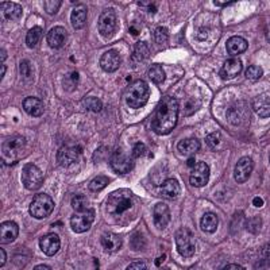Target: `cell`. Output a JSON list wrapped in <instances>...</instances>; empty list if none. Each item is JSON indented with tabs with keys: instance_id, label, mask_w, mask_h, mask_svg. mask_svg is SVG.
Masks as SVG:
<instances>
[{
	"instance_id": "obj_1",
	"label": "cell",
	"mask_w": 270,
	"mask_h": 270,
	"mask_svg": "<svg viewBox=\"0 0 270 270\" xmlns=\"http://www.w3.org/2000/svg\"><path fill=\"white\" fill-rule=\"evenodd\" d=\"M178 119V102L172 96H165L160 100L152 119V130L157 135L172 132Z\"/></svg>"
},
{
	"instance_id": "obj_2",
	"label": "cell",
	"mask_w": 270,
	"mask_h": 270,
	"mask_svg": "<svg viewBox=\"0 0 270 270\" xmlns=\"http://www.w3.org/2000/svg\"><path fill=\"white\" fill-rule=\"evenodd\" d=\"M137 197L130 189H118L108 195L107 199V212L114 219H123L124 215L134 209Z\"/></svg>"
},
{
	"instance_id": "obj_3",
	"label": "cell",
	"mask_w": 270,
	"mask_h": 270,
	"mask_svg": "<svg viewBox=\"0 0 270 270\" xmlns=\"http://www.w3.org/2000/svg\"><path fill=\"white\" fill-rule=\"evenodd\" d=\"M124 102L131 108H142L149 100V86L144 80H135L124 91Z\"/></svg>"
},
{
	"instance_id": "obj_4",
	"label": "cell",
	"mask_w": 270,
	"mask_h": 270,
	"mask_svg": "<svg viewBox=\"0 0 270 270\" xmlns=\"http://www.w3.org/2000/svg\"><path fill=\"white\" fill-rule=\"evenodd\" d=\"M26 138L22 135H14L2 145V156L6 165H15L21 160L26 149Z\"/></svg>"
},
{
	"instance_id": "obj_5",
	"label": "cell",
	"mask_w": 270,
	"mask_h": 270,
	"mask_svg": "<svg viewBox=\"0 0 270 270\" xmlns=\"http://www.w3.org/2000/svg\"><path fill=\"white\" fill-rule=\"evenodd\" d=\"M54 209V201L52 200V197L46 193H38L35 195L30 204L29 212L30 215L35 219H43L48 217L50 213L53 212Z\"/></svg>"
},
{
	"instance_id": "obj_6",
	"label": "cell",
	"mask_w": 270,
	"mask_h": 270,
	"mask_svg": "<svg viewBox=\"0 0 270 270\" xmlns=\"http://www.w3.org/2000/svg\"><path fill=\"white\" fill-rule=\"evenodd\" d=\"M22 183L26 189L37 191L43 184V174L41 169L34 164H26L22 169Z\"/></svg>"
},
{
	"instance_id": "obj_7",
	"label": "cell",
	"mask_w": 270,
	"mask_h": 270,
	"mask_svg": "<svg viewBox=\"0 0 270 270\" xmlns=\"http://www.w3.org/2000/svg\"><path fill=\"white\" fill-rule=\"evenodd\" d=\"M95 220V209L85 208L82 211H76L73 216L70 217V227L74 233H86L92 227Z\"/></svg>"
},
{
	"instance_id": "obj_8",
	"label": "cell",
	"mask_w": 270,
	"mask_h": 270,
	"mask_svg": "<svg viewBox=\"0 0 270 270\" xmlns=\"http://www.w3.org/2000/svg\"><path fill=\"white\" fill-rule=\"evenodd\" d=\"M176 245L177 251L183 257H192L196 250L195 245V237L189 229H180L176 233Z\"/></svg>"
},
{
	"instance_id": "obj_9",
	"label": "cell",
	"mask_w": 270,
	"mask_h": 270,
	"mask_svg": "<svg viewBox=\"0 0 270 270\" xmlns=\"http://www.w3.org/2000/svg\"><path fill=\"white\" fill-rule=\"evenodd\" d=\"M118 27V19H116V14L112 9H106L100 14L98 22V29L100 35L104 38L112 37L116 31Z\"/></svg>"
},
{
	"instance_id": "obj_10",
	"label": "cell",
	"mask_w": 270,
	"mask_h": 270,
	"mask_svg": "<svg viewBox=\"0 0 270 270\" xmlns=\"http://www.w3.org/2000/svg\"><path fill=\"white\" fill-rule=\"evenodd\" d=\"M81 154L82 148L80 145H64L57 152V164L62 168H68L77 162Z\"/></svg>"
},
{
	"instance_id": "obj_11",
	"label": "cell",
	"mask_w": 270,
	"mask_h": 270,
	"mask_svg": "<svg viewBox=\"0 0 270 270\" xmlns=\"http://www.w3.org/2000/svg\"><path fill=\"white\" fill-rule=\"evenodd\" d=\"M132 166H134L132 157H130L122 150H116L111 157V168L118 174H126L132 169Z\"/></svg>"
},
{
	"instance_id": "obj_12",
	"label": "cell",
	"mask_w": 270,
	"mask_h": 270,
	"mask_svg": "<svg viewBox=\"0 0 270 270\" xmlns=\"http://www.w3.org/2000/svg\"><path fill=\"white\" fill-rule=\"evenodd\" d=\"M209 180V166L205 162L200 161V162H196L191 168V176H189V181L193 187L196 188H201L207 185Z\"/></svg>"
},
{
	"instance_id": "obj_13",
	"label": "cell",
	"mask_w": 270,
	"mask_h": 270,
	"mask_svg": "<svg viewBox=\"0 0 270 270\" xmlns=\"http://www.w3.org/2000/svg\"><path fill=\"white\" fill-rule=\"evenodd\" d=\"M254 169V162L250 157H242L237 162V166L234 169V178L238 184H243L249 180Z\"/></svg>"
},
{
	"instance_id": "obj_14",
	"label": "cell",
	"mask_w": 270,
	"mask_h": 270,
	"mask_svg": "<svg viewBox=\"0 0 270 270\" xmlns=\"http://www.w3.org/2000/svg\"><path fill=\"white\" fill-rule=\"evenodd\" d=\"M39 247L48 257H53L58 253V250L61 247V241L56 233L46 234L45 237H42L39 241Z\"/></svg>"
},
{
	"instance_id": "obj_15",
	"label": "cell",
	"mask_w": 270,
	"mask_h": 270,
	"mask_svg": "<svg viewBox=\"0 0 270 270\" xmlns=\"http://www.w3.org/2000/svg\"><path fill=\"white\" fill-rule=\"evenodd\" d=\"M243 69V64L239 58H230L226 60L220 69V77L223 80H230V78L237 77Z\"/></svg>"
},
{
	"instance_id": "obj_16",
	"label": "cell",
	"mask_w": 270,
	"mask_h": 270,
	"mask_svg": "<svg viewBox=\"0 0 270 270\" xmlns=\"http://www.w3.org/2000/svg\"><path fill=\"white\" fill-rule=\"evenodd\" d=\"M153 216H154V224H156L157 229L164 230L170 223V209L165 203H158L154 207Z\"/></svg>"
},
{
	"instance_id": "obj_17",
	"label": "cell",
	"mask_w": 270,
	"mask_h": 270,
	"mask_svg": "<svg viewBox=\"0 0 270 270\" xmlns=\"http://www.w3.org/2000/svg\"><path fill=\"white\" fill-rule=\"evenodd\" d=\"M100 66L104 72L112 73L120 66V56L116 50H108L100 58Z\"/></svg>"
},
{
	"instance_id": "obj_18",
	"label": "cell",
	"mask_w": 270,
	"mask_h": 270,
	"mask_svg": "<svg viewBox=\"0 0 270 270\" xmlns=\"http://www.w3.org/2000/svg\"><path fill=\"white\" fill-rule=\"evenodd\" d=\"M19 235V227L15 221H3L0 224V241L2 243H13Z\"/></svg>"
},
{
	"instance_id": "obj_19",
	"label": "cell",
	"mask_w": 270,
	"mask_h": 270,
	"mask_svg": "<svg viewBox=\"0 0 270 270\" xmlns=\"http://www.w3.org/2000/svg\"><path fill=\"white\" fill-rule=\"evenodd\" d=\"M66 38H68V31L62 26H56L48 34V45L52 49H60L65 43Z\"/></svg>"
},
{
	"instance_id": "obj_20",
	"label": "cell",
	"mask_w": 270,
	"mask_h": 270,
	"mask_svg": "<svg viewBox=\"0 0 270 270\" xmlns=\"http://www.w3.org/2000/svg\"><path fill=\"white\" fill-rule=\"evenodd\" d=\"M160 195L164 199L168 200H174L180 195V184L176 178H166V180L160 185Z\"/></svg>"
},
{
	"instance_id": "obj_21",
	"label": "cell",
	"mask_w": 270,
	"mask_h": 270,
	"mask_svg": "<svg viewBox=\"0 0 270 270\" xmlns=\"http://www.w3.org/2000/svg\"><path fill=\"white\" fill-rule=\"evenodd\" d=\"M102 247L106 253H116L122 247V238L118 234L114 233H104L102 235Z\"/></svg>"
},
{
	"instance_id": "obj_22",
	"label": "cell",
	"mask_w": 270,
	"mask_h": 270,
	"mask_svg": "<svg viewBox=\"0 0 270 270\" xmlns=\"http://www.w3.org/2000/svg\"><path fill=\"white\" fill-rule=\"evenodd\" d=\"M200 141L197 140V138H185V140L178 142L177 149H178V153H180L181 156L191 157L200 150Z\"/></svg>"
},
{
	"instance_id": "obj_23",
	"label": "cell",
	"mask_w": 270,
	"mask_h": 270,
	"mask_svg": "<svg viewBox=\"0 0 270 270\" xmlns=\"http://www.w3.org/2000/svg\"><path fill=\"white\" fill-rule=\"evenodd\" d=\"M86 22V6L77 5L74 6L72 15H70V23L73 26L74 30H80L85 26Z\"/></svg>"
},
{
	"instance_id": "obj_24",
	"label": "cell",
	"mask_w": 270,
	"mask_h": 270,
	"mask_svg": "<svg viewBox=\"0 0 270 270\" xmlns=\"http://www.w3.org/2000/svg\"><path fill=\"white\" fill-rule=\"evenodd\" d=\"M22 104H23V110L29 115H31V116H35V118L41 116L43 114V110H45L43 108V103L38 98H33V96L26 98Z\"/></svg>"
},
{
	"instance_id": "obj_25",
	"label": "cell",
	"mask_w": 270,
	"mask_h": 270,
	"mask_svg": "<svg viewBox=\"0 0 270 270\" xmlns=\"http://www.w3.org/2000/svg\"><path fill=\"white\" fill-rule=\"evenodd\" d=\"M247 41L245 38L242 37H231L229 41L226 42V49H227V53L231 54V56H238V54H242L243 52H246L247 49Z\"/></svg>"
},
{
	"instance_id": "obj_26",
	"label": "cell",
	"mask_w": 270,
	"mask_h": 270,
	"mask_svg": "<svg viewBox=\"0 0 270 270\" xmlns=\"http://www.w3.org/2000/svg\"><path fill=\"white\" fill-rule=\"evenodd\" d=\"M245 116H247V110H246L245 104L243 106L237 104L227 111V120L234 126H239L245 122Z\"/></svg>"
},
{
	"instance_id": "obj_27",
	"label": "cell",
	"mask_w": 270,
	"mask_h": 270,
	"mask_svg": "<svg viewBox=\"0 0 270 270\" xmlns=\"http://www.w3.org/2000/svg\"><path fill=\"white\" fill-rule=\"evenodd\" d=\"M2 14L6 19L17 21L22 17V7L18 3H13V2H3L2 3Z\"/></svg>"
},
{
	"instance_id": "obj_28",
	"label": "cell",
	"mask_w": 270,
	"mask_h": 270,
	"mask_svg": "<svg viewBox=\"0 0 270 270\" xmlns=\"http://www.w3.org/2000/svg\"><path fill=\"white\" fill-rule=\"evenodd\" d=\"M253 107L261 118H269L270 116V107H269V94L261 95L254 99Z\"/></svg>"
},
{
	"instance_id": "obj_29",
	"label": "cell",
	"mask_w": 270,
	"mask_h": 270,
	"mask_svg": "<svg viewBox=\"0 0 270 270\" xmlns=\"http://www.w3.org/2000/svg\"><path fill=\"white\" fill-rule=\"evenodd\" d=\"M217 223H219V219H217L216 213L207 212L201 217L200 229L207 234H213L217 229Z\"/></svg>"
},
{
	"instance_id": "obj_30",
	"label": "cell",
	"mask_w": 270,
	"mask_h": 270,
	"mask_svg": "<svg viewBox=\"0 0 270 270\" xmlns=\"http://www.w3.org/2000/svg\"><path fill=\"white\" fill-rule=\"evenodd\" d=\"M42 35H43V29L39 26H35L33 29H30L26 35V45L29 46L30 49H34L35 46L39 43Z\"/></svg>"
},
{
	"instance_id": "obj_31",
	"label": "cell",
	"mask_w": 270,
	"mask_h": 270,
	"mask_svg": "<svg viewBox=\"0 0 270 270\" xmlns=\"http://www.w3.org/2000/svg\"><path fill=\"white\" fill-rule=\"evenodd\" d=\"M149 57V46L146 42H137L134 46V53H132V60L138 64L142 62Z\"/></svg>"
},
{
	"instance_id": "obj_32",
	"label": "cell",
	"mask_w": 270,
	"mask_h": 270,
	"mask_svg": "<svg viewBox=\"0 0 270 270\" xmlns=\"http://www.w3.org/2000/svg\"><path fill=\"white\" fill-rule=\"evenodd\" d=\"M78 81H80V74H78V72H76V70H72V72H69V73H66V76L64 77V88H65V91H69V92H72V91L76 89V86H77Z\"/></svg>"
},
{
	"instance_id": "obj_33",
	"label": "cell",
	"mask_w": 270,
	"mask_h": 270,
	"mask_svg": "<svg viewBox=\"0 0 270 270\" xmlns=\"http://www.w3.org/2000/svg\"><path fill=\"white\" fill-rule=\"evenodd\" d=\"M149 77L153 82L156 84H161V82L165 81L166 78V74H165V70L162 69L161 65H152L150 69H149Z\"/></svg>"
},
{
	"instance_id": "obj_34",
	"label": "cell",
	"mask_w": 270,
	"mask_h": 270,
	"mask_svg": "<svg viewBox=\"0 0 270 270\" xmlns=\"http://www.w3.org/2000/svg\"><path fill=\"white\" fill-rule=\"evenodd\" d=\"M82 106L85 107V110L92 111V112H100L103 108V103L100 99L89 96V98H85L82 100Z\"/></svg>"
},
{
	"instance_id": "obj_35",
	"label": "cell",
	"mask_w": 270,
	"mask_h": 270,
	"mask_svg": "<svg viewBox=\"0 0 270 270\" xmlns=\"http://www.w3.org/2000/svg\"><path fill=\"white\" fill-rule=\"evenodd\" d=\"M108 184H110V178H108V177L98 176L95 177L94 180L89 183V189L92 192H100V191L106 188Z\"/></svg>"
},
{
	"instance_id": "obj_36",
	"label": "cell",
	"mask_w": 270,
	"mask_h": 270,
	"mask_svg": "<svg viewBox=\"0 0 270 270\" xmlns=\"http://www.w3.org/2000/svg\"><path fill=\"white\" fill-rule=\"evenodd\" d=\"M166 168L162 169V166H156V168L152 170V174H150V178H152V183L154 185H161L164 183L166 178Z\"/></svg>"
},
{
	"instance_id": "obj_37",
	"label": "cell",
	"mask_w": 270,
	"mask_h": 270,
	"mask_svg": "<svg viewBox=\"0 0 270 270\" xmlns=\"http://www.w3.org/2000/svg\"><path fill=\"white\" fill-rule=\"evenodd\" d=\"M246 78L247 80H251V81H255V80H259L263 74V70H262L261 66L258 65H250L245 72Z\"/></svg>"
},
{
	"instance_id": "obj_38",
	"label": "cell",
	"mask_w": 270,
	"mask_h": 270,
	"mask_svg": "<svg viewBox=\"0 0 270 270\" xmlns=\"http://www.w3.org/2000/svg\"><path fill=\"white\" fill-rule=\"evenodd\" d=\"M153 38H154V42L158 43V45H164L165 42L168 41V30L160 26V27H157L153 31Z\"/></svg>"
},
{
	"instance_id": "obj_39",
	"label": "cell",
	"mask_w": 270,
	"mask_h": 270,
	"mask_svg": "<svg viewBox=\"0 0 270 270\" xmlns=\"http://www.w3.org/2000/svg\"><path fill=\"white\" fill-rule=\"evenodd\" d=\"M72 207L74 211H82V209L88 208V200L85 196L82 195H77L72 199Z\"/></svg>"
},
{
	"instance_id": "obj_40",
	"label": "cell",
	"mask_w": 270,
	"mask_h": 270,
	"mask_svg": "<svg viewBox=\"0 0 270 270\" xmlns=\"http://www.w3.org/2000/svg\"><path fill=\"white\" fill-rule=\"evenodd\" d=\"M43 5H45L46 13L54 15V14L58 13V10L61 7V0H45Z\"/></svg>"
},
{
	"instance_id": "obj_41",
	"label": "cell",
	"mask_w": 270,
	"mask_h": 270,
	"mask_svg": "<svg viewBox=\"0 0 270 270\" xmlns=\"http://www.w3.org/2000/svg\"><path fill=\"white\" fill-rule=\"evenodd\" d=\"M207 145H208L209 148L211 149H216L219 145H220L221 142V135L220 132H217V131H215V132H212V134H209L208 137H207Z\"/></svg>"
},
{
	"instance_id": "obj_42",
	"label": "cell",
	"mask_w": 270,
	"mask_h": 270,
	"mask_svg": "<svg viewBox=\"0 0 270 270\" xmlns=\"http://www.w3.org/2000/svg\"><path fill=\"white\" fill-rule=\"evenodd\" d=\"M146 153V146L142 142H138V144L134 145V149H132V158H140Z\"/></svg>"
},
{
	"instance_id": "obj_43",
	"label": "cell",
	"mask_w": 270,
	"mask_h": 270,
	"mask_svg": "<svg viewBox=\"0 0 270 270\" xmlns=\"http://www.w3.org/2000/svg\"><path fill=\"white\" fill-rule=\"evenodd\" d=\"M145 269H148V265H146V262L144 261L132 262L131 265L127 266V270H145Z\"/></svg>"
},
{
	"instance_id": "obj_44",
	"label": "cell",
	"mask_w": 270,
	"mask_h": 270,
	"mask_svg": "<svg viewBox=\"0 0 270 270\" xmlns=\"http://www.w3.org/2000/svg\"><path fill=\"white\" fill-rule=\"evenodd\" d=\"M31 73V68H30L29 61H22L21 62V74L23 77H29Z\"/></svg>"
},
{
	"instance_id": "obj_45",
	"label": "cell",
	"mask_w": 270,
	"mask_h": 270,
	"mask_svg": "<svg viewBox=\"0 0 270 270\" xmlns=\"http://www.w3.org/2000/svg\"><path fill=\"white\" fill-rule=\"evenodd\" d=\"M207 37H208V31H207V30L205 29L197 30L196 39H199V41H204V39H207Z\"/></svg>"
},
{
	"instance_id": "obj_46",
	"label": "cell",
	"mask_w": 270,
	"mask_h": 270,
	"mask_svg": "<svg viewBox=\"0 0 270 270\" xmlns=\"http://www.w3.org/2000/svg\"><path fill=\"white\" fill-rule=\"evenodd\" d=\"M6 259H7V255H6V251L3 249H0V266H5Z\"/></svg>"
},
{
	"instance_id": "obj_47",
	"label": "cell",
	"mask_w": 270,
	"mask_h": 270,
	"mask_svg": "<svg viewBox=\"0 0 270 270\" xmlns=\"http://www.w3.org/2000/svg\"><path fill=\"white\" fill-rule=\"evenodd\" d=\"M253 204L255 205V207H262V205H263V200H262L261 197H255L253 200Z\"/></svg>"
},
{
	"instance_id": "obj_48",
	"label": "cell",
	"mask_w": 270,
	"mask_h": 270,
	"mask_svg": "<svg viewBox=\"0 0 270 270\" xmlns=\"http://www.w3.org/2000/svg\"><path fill=\"white\" fill-rule=\"evenodd\" d=\"M224 270H234V269H238V270H242L243 267L239 265H229V266H226V267H223Z\"/></svg>"
},
{
	"instance_id": "obj_49",
	"label": "cell",
	"mask_w": 270,
	"mask_h": 270,
	"mask_svg": "<svg viewBox=\"0 0 270 270\" xmlns=\"http://www.w3.org/2000/svg\"><path fill=\"white\" fill-rule=\"evenodd\" d=\"M52 267L50 266H46V265H38L34 267V270H50Z\"/></svg>"
},
{
	"instance_id": "obj_50",
	"label": "cell",
	"mask_w": 270,
	"mask_h": 270,
	"mask_svg": "<svg viewBox=\"0 0 270 270\" xmlns=\"http://www.w3.org/2000/svg\"><path fill=\"white\" fill-rule=\"evenodd\" d=\"M0 53H2V64H5V60H6V57H7V53H6L5 49L0 50Z\"/></svg>"
},
{
	"instance_id": "obj_51",
	"label": "cell",
	"mask_w": 270,
	"mask_h": 270,
	"mask_svg": "<svg viewBox=\"0 0 270 270\" xmlns=\"http://www.w3.org/2000/svg\"><path fill=\"white\" fill-rule=\"evenodd\" d=\"M213 3H215L216 6H224V5H230L231 2H217V0H215Z\"/></svg>"
},
{
	"instance_id": "obj_52",
	"label": "cell",
	"mask_w": 270,
	"mask_h": 270,
	"mask_svg": "<svg viewBox=\"0 0 270 270\" xmlns=\"http://www.w3.org/2000/svg\"><path fill=\"white\" fill-rule=\"evenodd\" d=\"M165 258H166V255H165V254H164V255H162V257H161V258H158V259H156V265H157V266H158V265H160V263H161V262H162V261H164V259H165Z\"/></svg>"
},
{
	"instance_id": "obj_53",
	"label": "cell",
	"mask_w": 270,
	"mask_h": 270,
	"mask_svg": "<svg viewBox=\"0 0 270 270\" xmlns=\"http://www.w3.org/2000/svg\"><path fill=\"white\" fill-rule=\"evenodd\" d=\"M5 73H6V66H5V64H2V72H0V76H2V78L5 77Z\"/></svg>"
}]
</instances>
